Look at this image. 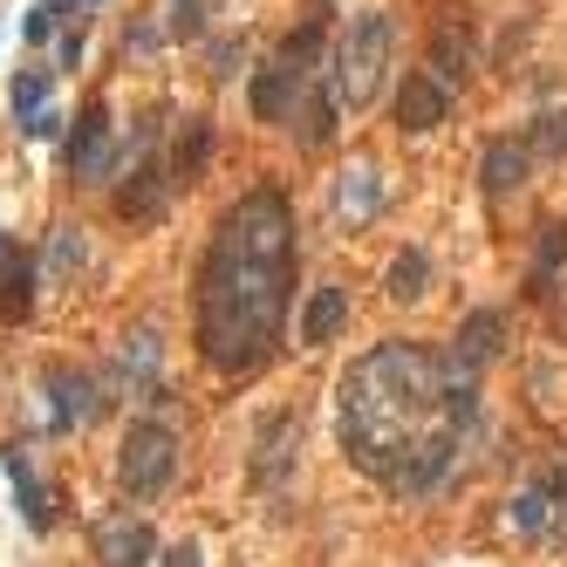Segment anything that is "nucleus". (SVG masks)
<instances>
[{"mask_svg": "<svg viewBox=\"0 0 567 567\" xmlns=\"http://www.w3.org/2000/svg\"><path fill=\"white\" fill-rule=\"evenodd\" d=\"M479 418L472 376L424 342H383L363 363H349L335 390V431L342 451L363 466L376 485L418 499L451 472L458 445Z\"/></svg>", "mask_w": 567, "mask_h": 567, "instance_id": "obj_1", "label": "nucleus"}, {"mask_svg": "<svg viewBox=\"0 0 567 567\" xmlns=\"http://www.w3.org/2000/svg\"><path fill=\"white\" fill-rule=\"evenodd\" d=\"M294 294V205L274 185L226 205L198 267V349L213 370H261Z\"/></svg>", "mask_w": 567, "mask_h": 567, "instance_id": "obj_2", "label": "nucleus"}, {"mask_svg": "<svg viewBox=\"0 0 567 567\" xmlns=\"http://www.w3.org/2000/svg\"><path fill=\"white\" fill-rule=\"evenodd\" d=\"M322 35H328V21L307 14L301 28L274 48V62L253 75V117L261 123H301V144H328V131H335V96L315 89Z\"/></svg>", "mask_w": 567, "mask_h": 567, "instance_id": "obj_3", "label": "nucleus"}, {"mask_svg": "<svg viewBox=\"0 0 567 567\" xmlns=\"http://www.w3.org/2000/svg\"><path fill=\"white\" fill-rule=\"evenodd\" d=\"M383 69H390V14H349V28L335 35V62H328V96L335 110H363L383 89Z\"/></svg>", "mask_w": 567, "mask_h": 567, "instance_id": "obj_4", "label": "nucleus"}, {"mask_svg": "<svg viewBox=\"0 0 567 567\" xmlns=\"http://www.w3.org/2000/svg\"><path fill=\"white\" fill-rule=\"evenodd\" d=\"M171 466H178V437H171V424L137 418L131 431H123V451H117V479H123V493H137V499L165 493V485H171Z\"/></svg>", "mask_w": 567, "mask_h": 567, "instance_id": "obj_5", "label": "nucleus"}, {"mask_svg": "<svg viewBox=\"0 0 567 567\" xmlns=\"http://www.w3.org/2000/svg\"><path fill=\"white\" fill-rule=\"evenodd\" d=\"M69 171L83 178V185H102V178L117 171V137H110V110L89 102L83 117H75V137H69Z\"/></svg>", "mask_w": 567, "mask_h": 567, "instance_id": "obj_6", "label": "nucleus"}, {"mask_svg": "<svg viewBox=\"0 0 567 567\" xmlns=\"http://www.w3.org/2000/svg\"><path fill=\"white\" fill-rule=\"evenodd\" d=\"M96 410H102V397H96V376H89V370L48 363V424H56V431H75V424H89Z\"/></svg>", "mask_w": 567, "mask_h": 567, "instance_id": "obj_7", "label": "nucleus"}, {"mask_svg": "<svg viewBox=\"0 0 567 567\" xmlns=\"http://www.w3.org/2000/svg\"><path fill=\"white\" fill-rule=\"evenodd\" d=\"M445 110H451V96H445V83H437L431 69H410L403 83H397V123L403 131H437V123H445Z\"/></svg>", "mask_w": 567, "mask_h": 567, "instance_id": "obj_8", "label": "nucleus"}, {"mask_svg": "<svg viewBox=\"0 0 567 567\" xmlns=\"http://www.w3.org/2000/svg\"><path fill=\"white\" fill-rule=\"evenodd\" d=\"M499 335H506V315H499V307L466 315V322H458V335H451V363L466 370V376H479V370L499 355Z\"/></svg>", "mask_w": 567, "mask_h": 567, "instance_id": "obj_9", "label": "nucleus"}, {"mask_svg": "<svg viewBox=\"0 0 567 567\" xmlns=\"http://www.w3.org/2000/svg\"><path fill=\"white\" fill-rule=\"evenodd\" d=\"M150 554H158V533L144 520H102V533H96L102 567H150Z\"/></svg>", "mask_w": 567, "mask_h": 567, "instance_id": "obj_10", "label": "nucleus"}, {"mask_svg": "<svg viewBox=\"0 0 567 567\" xmlns=\"http://www.w3.org/2000/svg\"><path fill=\"white\" fill-rule=\"evenodd\" d=\"M301 451V418L294 410H280V418L261 424V451H253V485H274L280 472H288V458Z\"/></svg>", "mask_w": 567, "mask_h": 567, "instance_id": "obj_11", "label": "nucleus"}, {"mask_svg": "<svg viewBox=\"0 0 567 567\" xmlns=\"http://www.w3.org/2000/svg\"><path fill=\"white\" fill-rule=\"evenodd\" d=\"M28 307H35V261L21 253L8 233H0V315L8 322H28Z\"/></svg>", "mask_w": 567, "mask_h": 567, "instance_id": "obj_12", "label": "nucleus"}, {"mask_svg": "<svg viewBox=\"0 0 567 567\" xmlns=\"http://www.w3.org/2000/svg\"><path fill=\"white\" fill-rule=\"evenodd\" d=\"M376 205H383V178H376V165H349L342 178H335V219H342V226L376 219Z\"/></svg>", "mask_w": 567, "mask_h": 567, "instance_id": "obj_13", "label": "nucleus"}, {"mask_svg": "<svg viewBox=\"0 0 567 567\" xmlns=\"http://www.w3.org/2000/svg\"><path fill=\"white\" fill-rule=\"evenodd\" d=\"M342 322H349V288H335V280H328V288H315L307 307H301V342L328 349L335 335H342Z\"/></svg>", "mask_w": 567, "mask_h": 567, "instance_id": "obj_14", "label": "nucleus"}, {"mask_svg": "<svg viewBox=\"0 0 567 567\" xmlns=\"http://www.w3.org/2000/svg\"><path fill=\"white\" fill-rule=\"evenodd\" d=\"M117 213L131 219V226H158V219H165V171L150 165V158L131 171V185L117 192Z\"/></svg>", "mask_w": 567, "mask_h": 567, "instance_id": "obj_15", "label": "nucleus"}, {"mask_svg": "<svg viewBox=\"0 0 567 567\" xmlns=\"http://www.w3.org/2000/svg\"><path fill=\"white\" fill-rule=\"evenodd\" d=\"M479 178H485V192H493V198L520 192V185H527V144L493 137V144H485V158H479Z\"/></svg>", "mask_w": 567, "mask_h": 567, "instance_id": "obj_16", "label": "nucleus"}, {"mask_svg": "<svg viewBox=\"0 0 567 567\" xmlns=\"http://www.w3.org/2000/svg\"><path fill=\"white\" fill-rule=\"evenodd\" d=\"M205 158H213V123L185 117V131H178V144H171V178H178V185H192V178L205 171Z\"/></svg>", "mask_w": 567, "mask_h": 567, "instance_id": "obj_17", "label": "nucleus"}, {"mask_svg": "<svg viewBox=\"0 0 567 567\" xmlns=\"http://www.w3.org/2000/svg\"><path fill=\"white\" fill-rule=\"evenodd\" d=\"M8 479H14V499H21V520H28L35 533H48V527H56V512H48L41 479H35V466H28L21 451H8Z\"/></svg>", "mask_w": 567, "mask_h": 567, "instance_id": "obj_18", "label": "nucleus"}, {"mask_svg": "<svg viewBox=\"0 0 567 567\" xmlns=\"http://www.w3.org/2000/svg\"><path fill=\"white\" fill-rule=\"evenodd\" d=\"M466 69H472V41H466V21H445V28H437V41H431V75L437 83H466Z\"/></svg>", "mask_w": 567, "mask_h": 567, "instance_id": "obj_19", "label": "nucleus"}, {"mask_svg": "<svg viewBox=\"0 0 567 567\" xmlns=\"http://www.w3.org/2000/svg\"><path fill=\"white\" fill-rule=\"evenodd\" d=\"M424 288H431V261H424L418 246H403L397 261H390V301H418Z\"/></svg>", "mask_w": 567, "mask_h": 567, "instance_id": "obj_20", "label": "nucleus"}, {"mask_svg": "<svg viewBox=\"0 0 567 567\" xmlns=\"http://www.w3.org/2000/svg\"><path fill=\"white\" fill-rule=\"evenodd\" d=\"M158 28L171 35V41H192V35H205V0H158Z\"/></svg>", "mask_w": 567, "mask_h": 567, "instance_id": "obj_21", "label": "nucleus"}, {"mask_svg": "<svg viewBox=\"0 0 567 567\" xmlns=\"http://www.w3.org/2000/svg\"><path fill=\"white\" fill-rule=\"evenodd\" d=\"M83 226H56V240H48V280H69L75 267H83Z\"/></svg>", "mask_w": 567, "mask_h": 567, "instance_id": "obj_22", "label": "nucleus"}, {"mask_svg": "<svg viewBox=\"0 0 567 567\" xmlns=\"http://www.w3.org/2000/svg\"><path fill=\"white\" fill-rule=\"evenodd\" d=\"M123 370H131L144 390H158V383H150V370H158V335L150 328H137V335H123Z\"/></svg>", "mask_w": 567, "mask_h": 567, "instance_id": "obj_23", "label": "nucleus"}, {"mask_svg": "<svg viewBox=\"0 0 567 567\" xmlns=\"http://www.w3.org/2000/svg\"><path fill=\"white\" fill-rule=\"evenodd\" d=\"M8 102H14V117H41L48 110V69H21Z\"/></svg>", "mask_w": 567, "mask_h": 567, "instance_id": "obj_24", "label": "nucleus"}, {"mask_svg": "<svg viewBox=\"0 0 567 567\" xmlns=\"http://www.w3.org/2000/svg\"><path fill=\"white\" fill-rule=\"evenodd\" d=\"M527 150H540V158H567V110H547L533 123V137H527Z\"/></svg>", "mask_w": 567, "mask_h": 567, "instance_id": "obj_25", "label": "nucleus"}, {"mask_svg": "<svg viewBox=\"0 0 567 567\" xmlns=\"http://www.w3.org/2000/svg\"><path fill=\"white\" fill-rule=\"evenodd\" d=\"M567 261V226H547V240H540V261H533V294H547L554 267Z\"/></svg>", "mask_w": 567, "mask_h": 567, "instance_id": "obj_26", "label": "nucleus"}, {"mask_svg": "<svg viewBox=\"0 0 567 567\" xmlns=\"http://www.w3.org/2000/svg\"><path fill=\"white\" fill-rule=\"evenodd\" d=\"M547 493H540V485H533V493H520V499H512V527H520V533H540V527H547Z\"/></svg>", "mask_w": 567, "mask_h": 567, "instance_id": "obj_27", "label": "nucleus"}, {"mask_svg": "<svg viewBox=\"0 0 567 567\" xmlns=\"http://www.w3.org/2000/svg\"><path fill=\"white\" fill-rule=\"evenodd\" d=\"M233 62H240V41H219L213 48V75H233Z\"/></svg>", "mask_w": 567, "mask_h": 567, "instance_id": "obj_28", "label": "nucleus"}, {"mask_svg": "<svg viewBox=\"0 0 567 567\" xmlns=\"http://www.w3.org/2000/svg\"><path fill=\"white\" fill-rule=\"evenodd\" d=\"M165 567H198V547H192V540H178V547H165Z\"/></svg>", "mask_w": 567, "mask_h": 567, "instance_id": "obj_29", "label": "nucleus"}, {"mask_svg": "<svg viewBox=\"0 0 567 567\" xmlns=\"http://www.w3.org/2000/svg\"><path fill=\"white\" fill-rule=\"evenodd\" d=\"M48 35H56V21H48V8H35L28 14V41H48Z\"/></svg>", "mask_w": 567, "mask_h": 567, "instance_id": "obj_30", "label": "nucleus"}, {"mask_svg": "<svg viewBox=\"0 0 567 567\" xmlns=\"http://www.w3.org/2000/svg\"><path fill=\"white\" fill-rule=\"evenodd\" d=\"M56 123H62L56 110H41V117H28V137H56Z\"/></svg>", "mask_w": 567, "mask_h": 567, "instance_id": "obj_31", "label": "nucleus"}, {"mask_svg": "<svg viewBox=\"0 0 567 567\" xmlns=\"http://www.w3.org/2000/svg\"><path fill=\"white\" fill-rule=\"evenodd\" d=\"M540 493H547V499H567V466H554V472H547V485H540Z\"/></svg>", "mask_w": 567, "mask_h": 567, "instance_id": "obj_32", "label": "nucleus"}, {"mask_svg": "<svg viewBox=\"0 0 567 567\" xmlns=\"http://www.w3.org/2000/svg\"><path fill=\"white\" fill-rule=\"evenodd\" d=\"M41 8H48V21H62V14H69V0H41Z\"/></svg>", "mask_w": 567, "mask_h": 567, "instance_id": "obj_33", "label": "nucleus"}, {"mask_svg": "<svg viewBox=\"0 0 567 567\" xmlns=\"http://www.w3.org/2000/svg\"><path fill=\"white\" fill-rule=\"evenodd\" d=\"M554 322H560V335H567V294H560V301H554Z\"/></svg>", "mask_w": 567, "mask_h": 567, "instance_id": "obj_34", "label": "nucleus"}]
</instances>
